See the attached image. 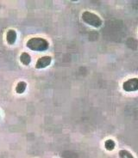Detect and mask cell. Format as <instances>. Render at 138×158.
Listing matches in <instances>:
<instances>
[{"label":"cell","instance_id":"obj_7","mask_svg":"<svg viewBox=\"0 0 138 158\" xmlns=\"http://www.w3.org/2000/svg\"><path fill=\"white\" fill-rule=\"evenodd\" d=\"M27 88V83L25 82H19L16 84V92L17 94H23Z\"/></svg>","mask_w":138,"mask_h":158},{"label":"cell","instance_id":"obj_5","mask_svg":"<svg viewBox=\"0 0 138 158\" xmlns=\"http://www.w3.org/2000/svg\"><path fill=\"white\" fill-rule=\"evenodd\" d=\"M16 40V32L14 29H9L6 34V40L9 45H13Z\"/></svg>","mask_w":138,"mask_h":158},{"label":"cell","instance_id":"obj_3","mask_svg":"<svg viewBox=\"0 0 138 158\" xmlns=\"http://www.w3.org/2000/svg\"><path fill=\"white\" fill-rule=\"evenodd\" d=\"M122 89L126 92H134L138 90V78L134 77L125 81L122 83Z\"/></svg>","mask_w":138,"mask_h":158},{"label":"cell","instance_id":"obj_2","mask_svg":"<svg viewBox=\"0 0 138 158\" xmlns=\"http://www.w3.org/2000/svg\"><path fill=\"white\" fill-rule=\"evenodd\" d=\"M82 20L84 23H86L90 26H92L94 28H99L102 26V19L98 15L90 11H84L82 13Z\"/></svg>","mask_w":138,"mask_h":158},{"label":"cell","instance_id":"obj_8","mask_svg":"<svg viewBox=\"0 0 138 158\" xmlns=\"http://www.w3.org/2000/svg\"><path fill=\"white\" fill-rule=\"evenodd\" d=\"M105 147L107 150H113L116 147V143L112 139H108L105 142Z\"/></svg>","mask_w":138,"mask_h":158},{"label":"cell","instance_id":"obj_9","mask_svg":"<svg viewBox=\"0 0 138 158\" xmlns=\"http://www.w3.org/2000/svg\"><path fill=\"white\" fill-rule=\"evenodd\" d=\"M119 156L120 158H135L131 153H130L128 150H122L119 151Z\"/></svg>","mask_w":138,"mask_h":158},{"label":"cell","instance_id":"obj_4","mask_svg":"<svg viewBox=\"0 0 138 158\" xmlns=\"http://www.w3.org/2000/svg\"><path fill=\"white\" fill-rule=\"evenodd\" d=\"M52 58L50 56H43V57H41L37 62L36 64V69H42L48 66L50 64H51Z\"/></svg>","mask_w":138,"mask_h":158},{"label":"cell","instance_id":"obj_6","mask_svg":"<svg viewBox=\"0 0 138 158\" xmlns=\"http://www.w3.org/2000/svg\"><path fill=\"white\" fill-rule=\"evenodd\" d=\"M20 62L24 65H29L31 62V57L28 52H23L20 55Z\"/></svg>","mask_w":138,"mask_h":158},{"label":"cell","instance_id":"obj_1","mask_svg":"<svg viewBox=\"0 0 138 158\" xmlns=\"http://www.w3.org/2000/svg\"><path fill=\"white\" fill-rule=\"evenodd\" d=\"M26 46L28 48H29L32 51L43 52L46 51L48 48L49 44L47 40L43 39V38L34 37V38H31L28 40Z\"/></svg>","mask_w":138,"mask_h":158}]
</instances>
